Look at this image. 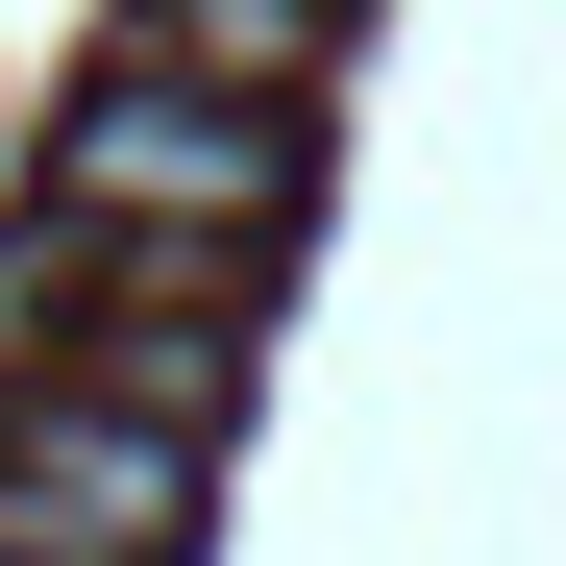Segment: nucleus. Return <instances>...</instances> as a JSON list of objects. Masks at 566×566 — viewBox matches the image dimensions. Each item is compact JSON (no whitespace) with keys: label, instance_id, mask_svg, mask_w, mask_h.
Returning <instances> with one entry per match:
<instances>
[{"label":"nucleus","instance_id":"1","mask_svg":"<svg viewBox=\"0 0 566 566\" xmlns=\"http://www.w3.org/2000/svg\"><path fill=\"white\" fill-rule=\"evenodd\" d=\"M50 198H74V222H172V247H271V222H296V99L124 50L99 99L50 124Z\"/></svg>","mask_w":566,"mask_h":566},{"label":"nucleus","instance_id":"2","mask_svg":"<svg viewBox=\"0 0 566 566\" xmlns=\"http://www.w3.org/2000/svg\"><path fill=\"white\" fill-rule=\"evenodd\" d=\"M0 542L25 566H172L198 542V419L99 395V369H0Z\"/></svg>","mask_w":566,"mask_h":566},{"label":"nucleus","instance_id":"3","mask_svg":"<svg viewBox=\"0 0 566 566\" xmlns=\"http://www.w3.org/2000/svg\"><path fill=\"white\" fill-rule=\"evenodd\" d=\"M124 50L247 74V99H321V74H345V0H124Z\"/></svg>","mask_w":566,"mask_h":566}]
</instances>
